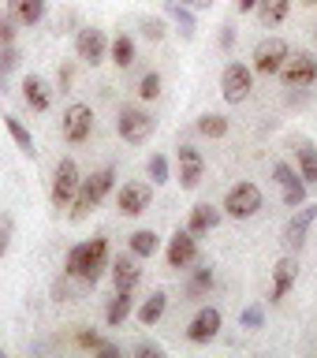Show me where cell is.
<instances>
[{
  "label": "cell",
  "instance_id": "obj_1",
  "mask_svg": "<svg viewBox=\"0 0 317 358\" xmlns=\"http://www.w3.org/2000/svg\"><path fill=\"white\" fill-rule=\"evenodd\" d=\"M108 265V239L105 235H94L90 243H78L67 250V276L86 280V284H97V276L105 273Z\"/></svg>",
  "mask_w": 317,
  "mask_h": 358
},
{
  "label": "cell",
  "instance_id": "obj_2",
  "mask_svg": "<svg viewBox=\"0 0 317 358\" xmlns=\"http://www.w3.org/2000/svg\"><path fill=\"white\" fill-rule=\"evenodd\" d=\"M112 183H116V172H112V168H101V172H94L90 179H83V183H78V190H75V198H71V220H75V224L86 220L90 213H94L101 201L108 198Z\"/></svg>",
  "mask_w": 317,
  "mask_h": 358
},
{
  "label": "cell",
  "instance_id": "obj_3",
  "mask_svg": "<svg viewBox=\"0 0 317 358\" xmlns=\"http://www.w3.org/2000/svg\"><path fill=\"white\" fill-rule=\"evenodd\" d=\"M280 78H284L288 90H307L317 83V56L314 52H288L284 67H280Z\"/></svg>",
  "mask_w": 317,
  "mask_h": 358
},
{
  "label": "cell",
  "instance_id": "obj_4",
  "mask_svg": "<svg viewBox=\"0 0 317 358\" xmlns=\"http://www.w3.org/2000/svg\"><path fill=\"white\" fill-rule=\"evenodd\" d=\"M251 90H254V67H246V64H228L224 67V75H220V94L228 105H239V101L251 97Z\"/></svg>",
  "mask_w": 317,
  "mask_h": 358
},
{
  "label": "cell",
  "instance_id": "obj_5",
  "mask_svg": "<svg viewBox=\"0 0 317 358\" xmlns=\"http://www.w3.org/2000/svg\"><path fill=\"white\" fill-rule=\"evenodd\" d=\"M228 217L235 220H251L258 209H262V187H254V183H235L228 190V198H224V206H220Z\"/></svg>",
  "mask_w": 317,
  "mask_h": 358
},
{
  "label": "cell",
  "instance_id": "obj_6",
  "mask_svg": "<svg viewBox=\"0 0 317 358\" xmlns=\"http://www.w3.org/2000/svg\"><path fill=\"white\" fill-rule=\"evenodd\" d=\"M78 183H83V176H78V164L71 161V157H64V161L56 164V176H52V190H49L52 206H56V209H67V206H71V198H75Z\"/></svg>",
  "mask_w": 317,
  "mask_h": 358
},
{
  "label": "cell",
  "instance_id": "obj_7",
  "mask_svg": "<svg viewBox=\"0 0 317 358\" xmlns=\"http://www.w3.org/2000/svg\"><path fill=\"white\" fill-rule=\"evenodd\" d=\"M153 116L150 112H142V108H123L120 112V120H116V131H120V138L123 142H131V145H139V142H146L153 134Z\"/></svg>",
  "mask_w": 317,
  "mask_h": 358
},
{
  "label": "cell",
  "instance_id": "obj_8",
  "mask_svg": "<svg viewBox=\"0 0 317 358\" xmlns=\"http://www.w3.org/2000/svg\"><path fill=\"white\" fill-rule=\"evenodd\" d=\"M288 41L284 38H265V41H258V49H254V71L258 75H280V67H284L288 60Z\"/></svg>",
  "mask_w": 317,
  "mask_h": 358
},
{
  "label": "cell",
  "instance_id": "obj_9",
  "mask_svg": "<svg viewBox=\"0 0 317 358\" xmlns=\"http://www.w3.org/2000/svg\"><path fill=\"white\" fill-rule=\"evenodd\" d=\"M75 52H78V60H83V64L97 67V64L108 56V38H105V30L83 27V30L75 34Z\"/></svg>",
  "mask_w": 317,
  "mask_h": 358
},
{
  "label": "cell",
  "instance_id": "obj_10",
  "mask_svg": "<svg viewBox=\"0 0 317 358\" xmlns=\"http://www.w3.org/2000/svg\"><path fill=\"white\" fill-rule=\"evenodd\" d=\"M90 131H94V108L75 101V105L64 108V138L67 142H86Z\"/></svg>",
  "mask_w": 317,
  "mask_h": 358
},
{
  "label": "cell",
  "instance_id": "obj_11",
  "mask_svg": "<svg viewBox=\"0 0 317 358\" xmlns=\"http://www.w3.org/2000/svg\"><path fill=\"white\" fill-rule=\"evenodd\" d=\"M314 220H317V206H310V201H302V206L291 213V220L284 224V246L288 250H299V246L307 243Z\"/></svg>",
  "mask_w": 317,
  "mask_h": 358
},
{
  "label": "cell",
  "instance_id": "obj_12",
  "mask_svg": "<svg viewBox=\"0 0 317 358\" xmlns=\"http://www.w3.org/2000/svg\"><path fill=\"white\" fill-rule=\"evenodd\" d=\"M150 201H153V187L150 183H123L120 187V194H116V206L123 217H142L146 209H150Z\"/></svg>",
  "mask_w": 317,
  "mask_h": 358
},
{
  "label": "cell",
  "instance_id": "obj_13",
  "mask_svg": "<svg viewBox=\"0 0 317 358\" xmlns=\"http://www.w3.org/2000/svg\"><path fill=\"white\" fill-rule=\"evenodd\" d=\"M273 179L280 183V190H284V206H288V209H299L302 201H307V183H302V176H299L291 164L276 161V164H273Z\"/></svg>",
  "mask_w": 317,
  "mask_h": 358
},
{
  "label": "cell",
  "instance_id": "obj_14",
  "mask_svg": "<svg viewBox=\"0 0 317 358\" xmlns=\"http://www.w3.org/2000/svg\"><path fill=\"white\" fill-rule=\"evenodd\" d=\"M198 262V235H190L187 228L176 231L168 239V268H187Z\"/></svg>",
  "mask_w": 317,
  "mask_h": 358
},
{
  "label": "cell",
  "instance_id": "obj_15",
  "mask_svg": "<svg viewBox=\"0 0 317 358\" xmlns=\"http://www.w3.org/2000/svg\"><path fill=\"white\" fill-rule=\"evenodd\" d=\"M220 321H224V317H220L217 306H202V310L195 313V321L187 324V340H190V343H209L213 336L220 332Z\"/></svg>",
  "mask_w": 317,
  "mask_h": 358
},
{
  "label": "cell",
  "instance_id": "obj_16",
  "mask_svg": "<svg viewBox=\"0 0 317 358\" xmlns=\"http://www.w3.org/2000/svg\"><path fill=\"white\" fill-rule=\"evenodd\" d=\"M202 172H206V161L195 145H179V187L195 190L202 183Z\"/></svg>",
  "mask_w": 317,
  "mask_h": 358
},
{
  "label": "cell",
  "instance_id": "obj_17",
  "mask_svg": "<svg viewBox=\"0 0 317 358\" xmlns=\"http://www.w3.org/2000/svg\"><path fill=\"white\" fill-rule=\"evenodd\" d=\"M295 280H299V262L291 254H284L276 262V268H273V287H269V295H273V302H280L288 295L291 287H295Z\"/></svg>",
  "mask_w": 317,
  "mask_h": 358
},
{
  "label": "cell",
  "instance_id": "obj_18",
  "mask_svg": "<svg viewBox=\"0 0 317 358\" xmlns=\"http://www.w3.org/2000/svg\"><path fill=\"white\" fill-rule=\"evenodd\" d=\"M220 206H209V201H198L195 209H190V220H187V231L190 235H206L220 224Z\"/></svg>",
  "mask_w": 317,
  "mask_h": 358
},
{
  "label": "cell",
  "instance_id": "obj_19",
  "mask_svg": "<svg viewBox=\"0 0 317 358\" xmlns=\"http://www.w3.org/2000/svg\"><path fill=\"white\" fill-rule=\"evenodd\" d=\"M112 280H116V291H134V284L142 280V268L134 262V254H120L112 262Z\"/></svg>",
  "mask_w": 317,
  "mask_h": 358
},
{
  "label": "cell",
  "instance_id": "obj_20",
  "mask_svg": "<svg viewBox=\"0 0 317 358\" xmlns=\"http://www.w3.org/2000/svg\"><path fill=\"white\" fill-rule=\"evenodd\" d=\"M22 101H27L34 112H49L52 94H49V86H45L41 75H27V78H22Z\"/></svg>",
  "mask_w": 317,
  "mask_h": 358
},
{
  "label": "cell",
  "instance_id": "obj_21",
  "mask_svg": "<svg viewBox=\"0 0 317 358\" xmlns=\"http://www.w3.org/2000/svg\"><path fill=\"white\" fill-rule=\"evenodd\" d=\"M8 11L15 22H22V27H34V22H41V15H45V0H8Z\"/></svg>",
  "mask_w": 317,
  "mask_h": 358
},
{
  "label": "cell",
  "instance_id": "obj_22",
  "mask_svg": "<svg viewBox=\"0 0 317 358\" xmlns=\"http://www.w3.org/2000/svg\"><path fill=\"white\" fill-rule=\"evenodd\" d=\"M258 19H262V27H276V22L288 19L291 11V0H258Z\"/></svg>",
  "mask_w": 317,
  "mask_h": 358
},
{
  "label": "cell",
  "instance_id": "obj_23",
  "mask_svg": "<svg viewBox=\"0 0 317 358\" xmlns=\"http://www.w3.org/2000/svg\"><path fill=\"white\" fill-rule=\"evenodd\" d=\"M157 250H161V235H157L153 228H139L131 235V254L134 257H153Z\"/></svg>",
  "mask_w": 317,
  "mask_h": 358
},
{
  "label": "cell",
  "instance_id": "obj_24",
  "mask_svg": "<svg viewBox=\"0 0 317 358\" xmlns=\"http://www.w3.org/2000/svg\"><path fill=\"white\" fill-rule=\"evenodd\" d=\"M164 306H168V295H164V291H150V299L139 306V321L150 329V324H157V321L164 317Z\"/></svg>",
  "mask_w": 317,
  "mask_h": 358
},
{
  "label": "cell",
  "instance_id": "obj_25",
  "mask_svg": "<svg viewBox=\"0 0 317 358\" xmlns=\"http://www.w3.org/2000/svg\"><path fill=\"white\" fill-rule=\"evenodd\" d=\"M127 313H131V291H116V299L105 306V324L108 329H120L127 321Z\"/></svg>",
  "mask_w": 317,
  "mask_h": 358
},
{
  "label": "cell",
  "instance_id": "obj_26",
  "mask_svg": "<svg viewBox=\"0 0 317 358\" xmlns=\"http://www.w3.org/2000/svg\"><path fill=\"white\" fill-rule=\"evenodd\" d=\"M4 127H8V134H11V142H15L27 157H34V134L27 131V123H22L19 116H4Z\"/></svg>",
  "mask_w": 317,
  "mask_h": 358
},
{
  "label": "cell",
  "instance_id": "obj_27",
  "mask_svg": "<svg viewBox=\"0 0 317 358\" xmlns=\"http://www.w3.org/2000/svg\"><path fill=\"white\" fill-rule=\"evenodd\" d=\"M164 11L176 19V27L183 30V38H195V15H190L187 4H179V0H164Z\"/></svg>",
  "mask_w": 317,
  "mask_h": 358
},
{
  "label": "cell",
  "instance_id": "obj_28",
  "mask_svg": "<svg viewBox=\"0 0 317 358\" xmlns=\"http://www.w3.org/2000/svg\"><path fill=\"white\" fill-rule=\"evenodd\" d=\"M299 176H302V183H317V150L310 142H302L299 145Z\"/></svg>",
  "mask_w": 317,
  "mask_h": 358
},
{
  "label": "cell",
  "instance_id": "obj_29",
  "mask_svg": "<svg viewBox=\"0 0 317 358\" xmlns=\"http://www.w3.org/2000/svg\"><path fill=\"white\" fill-rule=\"evenodd\" d=\"M228 116H220V112H206V116L198 120V131L206 134V138H224V134H228Z\"/></svg>",
  "mask_w": 317,
  "mask_h": 358
},
{
  "label": "cell",
  "instance_id": "obj_30",
  "mask_svg": "<svg viewBox=\"0 0 317 358\" xmlns=\"http://www.w3.org/2000/svg\"><path fill=\"white\" fill-rule=\"evenodd\" d=\"M78 347H86V351H97V355H105V358H116V355H120V347L108 343L105 336H97V332H78Z\"/></svg>",
  "mask_w": 317,
  "mask_h": 358
},
{
  "label": "cell",
  "instance_id": "obj_31",
  "mask_svg": "<svg viewBox=\"0 0 317 358\" xmlns=\"http://www.w3.org/2000/svg\"><path fill=\"white\" fill-rule=\"evenodd\" d=\"M108 52H112V64L116 67H131L134 64V41L127 38V34H120V38L108 45Z\"/></svg>",
  "mask_w": 317,
  "mask_h": 358
},
{
  "label": "cell",
  "instance_id": "obj_32",
  "mask_svg": "<svg viewBox=\"0 0 317 358\" xmlns=\"http://www.w3.org/2000/svg\"><path fill=\"white\" fill-rule=\"evenodd\" d=\"M209 287H213V268H209V265L195 268V276H190V284H187V295L198 299V295H206Z\"/></svg>",
  "mask_w": 317,
  "mask_h": 358
},
{
  "label": "cell",
  "instance_id": "obj_33",
  "mask_svg": "<svg viewBox=\"0 0 317 358\" xmlns=\"http://www.w3.org/2000/svg\"><path fill=\"white\" fill-rule=\"evenodd\" d=\"M139 97H142V101L161 97V75H157V71H146V75L139 78Z\"/></svg>",
  "mask_w": 317,
  "mask_h": 358
},
{
  "label": "cell",
  "instance_id": "obj_34",
  "mask_svg": "<svg viewBox=\"0 0 317 358\" xmlns=\"http://www.w3.org/2000/svg\"><path fill=\"white\" fill-rule=\"evenodd\" d=\"M150 183H153V187L168 183V157H164V153H153V157H150Z\"/></svg>",
  "mask_w": 317,
  "mask_h": 358
},
{
  "label": "cell",
  "instance_id": "obj_35",
  "mask_svg": "<svg viewBox=\"0 0 317 358\" xmlns=\"http://www.w3.org/2000/svg\"><path fill=\"white\" fill-rule=\"evenodd\" d=\"M19 67V49L15 45H0V86H4V75Z\"/></svg>",
  "mask_w": 317,
  "mask_h": 358
},
{
  "label": "cell",
  "instance_id": "obj_36",
  "mask_svg": "<svg viewBox=\"0 0 317 358\" xmlns=\"http://www.w3.org/2000/svg\"><path fill=\"white\" fill-rule=\"evenodd\" d=\"M11 235H15V220H11L8 213H0V257L8 254V246H11Z\"/></svg>",
  "mask_w": 317,
  "mask_h": 358
},
{
  "label": "cell",
  "instance_id": "obj_37",
  "mask_svg": "<svg viewBox=\"0 0 317 358\" xmlns=\"http://www.w3.org/2000/svg\"><path fill=\"white\" fill-rule=\"evenodd\" d=\"M142 34H146L150 41H161V38H164V22H161V19H142Z\"/></svg>",
  "mask_w": 317,
  "mask_h": 358
},
{
  "label": "cell",
  "instance_id": "obj_38",
  "mask_svg": "<svg viewBox=\"0 0 317 358\" xmlns=\"http://www.w3.org/2000/svg\"><path fill=\"white\" fill-rule=\"evenodd\" d=\"M11 41H15V19L0 15V45H11Z\"/></svg>",
  "mask_w": 317,
  "mask_h": 358
},
{
  "label": "cell",
  "instance_id": "obj_39",
  "mask_svg": "<svg viewBox=\"0 0 317 358\" xmlns=\"http://www.w3.org/2000/svg\"><path fill=\"white\" fill-rule=\"evenodd\" d=\"M134 355H139V358H161L164 347L161 343H139V347H134Z\"/></svg>",
  "mask_w": 317,
  "mask_h": 358
},
{
  "label": "cell",
  "instance_id": "obj_40",
  "mask_svg": "<svg viewBox=\"0 0 317 358\" xmlns=\"http://www.w3.org/2000/svg\"><path fill=\"white\" fill-rule=\"evenodd\" d=\"M243 324L246 329H258V324H262V306H246L243 310Z\"/></svg>",
  "mask_w": 317,
  "mask_h": 358
},
{
  "label": "cell",
  "instance_id": "obj_41",
  "mask_svg": "<svg viewBox=\"0 0 317 358\" xmlns=\"http://www.w3.org/2000/svg\"><path fill=\"white\" fill-rule=\"evenodd\" d=\"M179 4H187V8H195V11H206V8H213V0H179Z\"/></svg>",
  "mask_w": 317,
  "mask_h": 358
},
{
  "label": "cell",
  "instance_id": "obj_42",
  "mask_svg": "<svg viewBox=\"0 0 317 358\" xmlns=\"http://www.w3.org/2000/svg\"><path fill=\"white\" fill-rule=\"evenodd\" d=\"M232 41H235L232 27H220V45H224V49H232Z\"/></svg>",
  "mask_w": 317,
  "mask_h": 358
},
{
  "label": "cell",
  "instance_id": "obj_43",
  "mask_svg": "<svg viewBox=\"0 0 317 358\" xmlns=\"http://www.w3.org/2000/svg\"><path fill=\"white\" fill-rule=\"evenodd\" d=\"M235 8H239V11H254L258 0H235Z\"/></svg>",
  "mask_w": 317,
  "mask_h": 358
},
{
  "label": "cell",
  "instance_id": "obj_44",
  "mask_svg": "<svg viewBox=\"0 0 317 358\" xmlns=\"http://www.w3.org/2000/svg\"><path fill=\"white\" fill-rule=\"evenodd\" d=\"M307 4H310V8H317V0H307Z\"/></svg>",
  "mask_w": 317,
  "mask_h": 358
},
{
  "label": "cell",
  "instance_id": "obj_45",
  "mask_svg": "<svg viewBox=\"0 0 317 358\" xmlns=\"http://www.w3.org/2000/svg\"><path fill=\"white\" fill-rule=\"evenodd\" d=\"M314 38H317V34H314Z\"/></svg>",
  "mask_w": 317,
  "mask_h": 358
}]
</instances>
